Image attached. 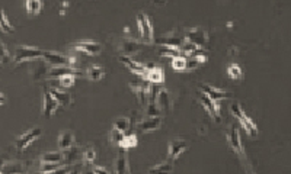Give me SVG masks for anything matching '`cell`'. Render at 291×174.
I'll use <instances>...</instances> for the list:
<instances>
[{
  "instance_id": "cell-44",
  "label": "cell",
  "mask_w": 291,
  "mask_h": 174,
  "mask_svg": "<svg viewBox=\"0 0 291 174\" xmlns=\"http://www.w3.org/2000/svg\"><path fill=\"white\" fill-rule=\"evenodd\" d=\"M80 174H95V173H93L92 167H86V169H82V172H80Z\"/></svg>"
},
{
  "instance_id": "cell-9",
  "label": "cell",
  "mask_w": 291,
  "mask_h": 174,
  "mask_svg": "<svg viewBox=\"0 0 291 174\" xmlns=\"http://www.w3.org/2000/svg\"><path fill=\"white\" fill-rule=\"evenodd\" d=\"M154 103L157 105V108L160 109L162 114H169L173 108V100H172V96L169 93V90L165 89V87H160L157 95L154 97Z\"/></svg>"
},
{
  "instance_id": "cell-5",
  "label": "cell",
  "mask_w": 291,
  "mask_h": 174,
  "mask_svg": "<svg viewBox=\"0 0 291 174\" xmlns=\"http://www.w3.org/2000/svg\"><path fill=\"white\" fill-rule=\"evenodd\" d=\"M185 41L188 44L197 47V48H204L208 42V34L203 28H189L185 32Z\"/></svg>"
},
{
  "instance_id": "cell-38",
  "label": "cell",
  "mask_w": 291,
  "mask_h": 174,
  "mask_svg": "<svg viewBox=\"0 0 291 174\" xmlns=\"http://www.w3.org/2000/svg\"><path fill=\"white\" fill-rule=\"evenodd\" d=\"M59 83H60V89H69V87H73L74 83H76V77L74 76H63L59 78Z\"/></svg>"
},
{
  "instance_id": "cell-39",
  "label": "cell",
  "mask_w": 291,
  "mask_h": 174,
  "mask_svg": "<svg viewBox=\"0 0 291 174\" xmlns=\"http://www.w3.org/2000/svg\"><path fill=\"white\" fill-rule=\"evenodd\" d=\"M96 158V153L93 148H86L83 151V155H82V161L84 164H92Z\"/></svg>"
},
{
  "instance_id": "cell-33",
  "label": "cell",
  "mask_w": 291,
  "mask_h": 174,
  "mask_svg": "<svg viewBox=\"0 0 291 174\" xmlns=\"http://www.w3.org/2000/svg\"><path fill=\"white\" fill-rule=\"evenodd\" d=\"M114 129H118V131H121V132H127L128 131V128H130V119L128 117H125V116H120L115 122H114V126H112Z\"/></svg>"
},
{
  "instance_id": "cell-13",
  "label": "cell",
  "mask_w": 291,
  "mask_h": 174,
  "mask_svg": "<svg viewBox=\"0 0 291 174\" xmlns=\"http://www.w3.org/2000/svg\"><path fill=\"white\" fill-rule=\"evenodd\" d=\"M198 97H200L201 105L204 106V109L210 114V116H211L216 122H220V105H218V102L211 100L210 97H207L204 93H201V92H200Z\"/></svg>"
},
{
  "instance_id": "cell-42",
  "label": "cell",
  "mask_w": 291,
  "mask_h": 174,
  "mask_svg": "<svg viewBox=\"0 0 291 174\" xmlns=\"http://www.w3.org/2000/svg\"><path fill=\"white\" fill-rule=\"evenodd\" d=\"M198 65H200V62H198V59H197V58L188 57L187 65H185V71H192V70H195Z\"/></svg>"
},
{
  "instance_id": "cell-8",
  "label": "cell",
  "mask_w": 291,
  "mask_h": 174,
  "mask_svg": "<svg viewBox=\"0 0 291 174\" xmlns=\"http://www.w3.org/2000/svg\"><path fill=\"white\" fill-rule=\"evenodd\" d=\"M42 135V129L40 126H35V128H31L29 131L23 132L22 135H19L15 139V147L18 151H23L26 147H29L34 141H37L40 136Z\"/></svg>"
},
{
  "instance_id": "cell-18",
  "label": "cell",
  "mask_w": 291,
  "mask_h": 174,
  "mask_svg": "<svg viewBox=\"0 0 291 174\" xmlns=\"http://www.w3.org/2000/svg\"><path fill=\"white\" fill-rule=\"evenodd\" d=\"M74 48L77 51H82L87 56H98L102 51V47L99 42L96 41H80L77 44H74Z\"/></svg>"
},
{
  "instance_id": "cell-2",
  "label": "cell",
  "mask_w": 291,
  "mask_h": 174,
  "mask_svg": "<svg viewBox=\"0 0 291 174\" xmlns=\"http://www.w3.org/2000/svg\"><path fill=\"white\" fill-rule=\"evenodd\" d=\"M226 138H227L229 147L234 151V154L239 155L245 161V164H246L248 161H246L245 148H243V144H242V139H240V131H239V128L236 125H230L229 128H227Z\"/></svg>"
},
{
  "instance_id": "cell-46",
  "label": "cell",
  "mask_w": 291,
  "mask_h": 174,
  "mask_svg": "<svg viewBox=\"0 0 291 174\" xmlns=\"http://www.w3.org/2000/svg\"><path fill=\"white\" fill-rule=\"evenodd\" d=\"M246 170H248V174H255L253 173V170H252L250 167H248V166H246Z\"/></svg>"
},
{
  "instance_id": "cell-23",
  "label": "cell",
  "mask_w": 291,
  "mask_h": 174,
  "mask_svg": "<svg viewBox=\"0 0 291 174\" xmlns=\"http://www.w3.org/2000/svg\"><path fill=\"white\" fill-rule=\"evenodd\" d=\"M74 145V134L72 131H63L59 135V148L60 151H66Z\"/></svg>"
},
{
  "instance_id": "cell-24",
  "label": "cell",
  "mask_w": 291,
  "mask_h": 174,
  "mask_svg": "<svg viewBox=\"0 0 291 174\" xmlns=\"http://www.w3.org/2000/svg\"><path fill=\"white\" fill-rule=\"evenodd\" d=\"M145 78L150 84H160L165 80V74H163V70L156 65L154 68L147 70V74H146Z\"/></svg>"
},
{
  "instance_id": "cell-21",
  "label": "cell",
  "mask_w": 291,
  "mask_h": 174,
  "mask_svg": "<svg viewBox=\"0 0 291 174\" xmlns=\"http://www.w3.org/2000/svg\"><path fill=\"white\" fill-rule=\"evenodd\" d=\"M0 174H26L25 166L19 161H10L3 164Z\"/></svg>"
},
{
  "instance_id": "cell-27",
  "label": "cell",
  "mask_w": 291,
  "mask_h": 174,
  "mask_svg": "<svg viewBox=\"0 0 291 174\" xmlns=\"http://www.w3.org/2000/svg\"><path fill=\"white\" fill-rule=\"evenodd\" d=\"M41 163L44 164H63V151H54V153H47L41 157Z\"/></svg>"
},
{
  "instance_id": "cell-28",
  "label": "cell",
  "mask_w": 291,
  "mask_h": 174,
  "mask_svg": "<svg viewBox=\"0 0 291 174\" xmlns=\"http://www.w3.org/2000/svg\"><path fill=\"white\" fill-rule=\"evenodd\" d=\"M105 76V70L101 65H90L86 70V77L92 81H99Z\"/></svg>"
},
{
  "instance_id": "cell-4",
  "label": "cell",
  "mask_w": 291,
  "mask_h": 174,
  "mask_svg": "<svg viewBox=\"0 0 291 174\" xmlns=\"http://www.w3.org/2000/svg\"><path fill=\"white\" fill-rule=\"evenodd\" d=\"M136 19H137V26H139V32H140V39L145 44H151L154 37H153V25H151L150 18L146 13L140 12L136 16Z\"/></svg>"
},
{
  "instance_id": "cell-25",
  "label": "cell",
  "mask_w": 291,
  "mask_h": 174,
  "mask_svg": "<svg viewBox=\"0 0 291 174\" xmlns=\"http://www.w3.org/2000/svg\"><path fill=\"white\" fill-rule=\"evenodd\" d=\"M173 172V163L170 160H166L163 163H159L157 166L151 167L148 170V174H172Z\"/></svg>"
},
{
  "instance_id": "cell-45",
  "label": "cell",
  "mask_w": 291,
  "mask_h": 174,
  "mask_svg": "<svg viewBox=\"0 0 291 174\" xmlns=\"http://www.w3.org/2000/svg\"><path fill=\"white\" fill-rule=\"evenodd\" d=\"M3 103H4V95H3V93H0V106H1Z\"/></svg>"
},
{
  "instance_id": "cell-11",
  "label": "cell",
  "mask_w": 291,
  "mask_h": 174,
  "mask_svg": "<svg viewBox=\"0 0 291 174\" xmlns=\"http://www.w3.org/2000/svg\"><path fill=\"white\" fill-rule=\"evenodd\" d=\"M188 148V144L185 139L182 138H175L169 142L167 145V160L175 161L179 155L182 154Z\"/></svg>"
},
{
  "instance_id": "cell-12",
  "label": "cell",
  "mask_w": 291,
  "mask_h": 174,
  "mask_svg": "<svg viewBox=\"0 0 291 174\" xmlns=\"http://www.w3.org/2000/svg\"><path fill=\"white\" fill-rule=\"evenodd\" d=\"M118 51L124 57H131L140 51V42L133 38H123L118 44Z\"/></svg>"
},
{
  "instance_id": "cell-10",
  "label": "cell",
  "mask_w": 291,
  "mask_h": 174,
  "mask_svg": "<svg viewBox=\"0 0 291 174\" xmlns=\"http://www.w3.org/2000/svg\"><path fill=\"white\" fill-rule=\"evenodd\" d=\"M185 35H181L178 32H172V34H166L165 37L159 38L156 41V44L163 45V47H170V48H181L185 45Z\"/></svg>"
},
{
  "instance_id": "cell-35",
  "label": "cell",
  "mask_w": 291,
  "mask_h": 174,
  "mask_svg": "<svg viewBox=\"0 0 291 174\" xmlns=\"http://www.w3.org/2000/svg\"><path fill=\"white\" fill-rule=\"evenodd\" d=\"M146 116L150 117V116H162L160 109L157 108V105L154 102H148L146 105Z\"/></svg>"
},
{
  "instance_id": "cell-34",
  "label": "cell",
  "mask_w": 291,
  "mask_h": 174,
  "mask_svg": "<svg viewBox=\"0 0 291 174\" xmlns=\"http://www.w3.org/2000/svg\"><path fill=\"white\" fill-rule=\"evenodd\" d=\"M124 132H121V131L112 128L111 132H109V141H111V144H114V145H120V142L124 139Z\"/></svg>"
},
{
  "instance_id": "cell-19",
  "label": "cell",
  "mask_w": 291,
  "mask_h": 174,
  "mask_svg": "<svg viewBox=\"0 0 291 174\" xmlns=\"http://www.w3.org/2000/svg\"><path fill=\"white\" fill-rule=\"evenodd\" d=\"M120 61L124 64L128 70H131L133 73H136L137 76H140V78L146 77V74H147V70H146L145 64H140L139 61L133 59L131 57H124V56H121V57H120Z\"/></svg>"
},
{
  "instance_id": "cell-7",
  "label": "cell",
  "mask_w": 291,
  "mask_h": 174,
  "mask_svg": "<svg viewBox=\"0 0 291 174\" xmlns=\"http://www.w3.org/2000/svg\"><path fill=\"white\" fill-rule=\"evenodd\" d=\"M130 87L137 95V99H139L140 105L146 106L148 103V96H150V87H151V84L146 78H140V80H133L130 83Z\"/></svg>"
},
{
  "instance_id": "cell-30",
  "label": "cell",
  "mask_w": 291,
  "mask_h": 174,
  "mask_svg": "<svg viewBox=\"0 0 291 174\" xmlns=\"http://www.w3.org/2000/svg\"><path fill=\"white\" fill-rule=\"evenodd\" d=\"M25 7H26V12L31 13V15H38L42 9V3L40 0H28L25 3Z\"/></svg>"
},
{
  "instance_id": "cell-43",
  "label": "cell",
  "mask_w": 291,
  "mask_h": 174,
  "mask_svg": "<svg viewBox=\"0 0 291 174\" xmlns=\"http://www.w3.org/2000/svg\"><path fill=\"white\" fill-rule=\"evenodd\" d=\"M92 170L95 174H109V172L105 167H101V166H92Z\"/></svg>"
},
{
  "instance_id": "cell-1",
  "label": "cell",
  "mask_w": 291,
  "mask_h": 174,
  "mask_svg": "<svg viewBox=\"0 0 291 174\" xmlns=\"http://www.w3.org/2000/svg\"><path fill=\"white\" fill-rule=\"evenodd\" d=\"M230 112L233 114V116L239 120L240 126L245 129V132L249 136H256L258 135V126L256 123L250 119L249 116L243 112V109L240 108V103H233L230 106Z\"/></svg>"
},
{
  "instance_id": "cell-37",
  "label": "cell",
  "mask_w": 291,
  "mask_h": 174,
  "mask_svg": "<svg viewBox=\"0 0 291 174\" xmlns=\"http://www.w3.org/2000/svg\"><path fill=\"white\" fill-rule=\"evenodd\" d=\"M160 56L170 58L182 57V54H181V51L178 48H170V47H165L163 50H160Z\"/></svg>"
},
{
  "instance_id": "cell-15",
  "label": "cell",
  "mask_w": 291,
  "mask_h": 174,
  "mask_svg": "<svg viewBox=\"0 0 291 174\" xmlns=\"http://www.w3.org/2000/svg\"><path fill=\"white\" fill-rule=\"evenodd\" d=\"M163 123V119L162 116H150V117H146L145 120H142L139 123V131L143 132V134H147V132H151V131H156L162 126Z\"/></svg>"
},
{
  "instance_id": "cell-36",
  "label": "cell",
  "mask_w": 291,
  "mask_h": 174,
  "mask_svg": "<svg viewBox=\"0 0 291 174\" xmlns=\"http://www.w3.org/2000/svg\"><path fill=\"white\" fill-rule=\"evenodd\" d=\"M185 65H187V58L178 57L172 59V68L175 71H185Z\"/></svg>"
},
{
  "instance_id": "cell-29",
  "label": "cell",
  "mask_w": 291,
  "mask_h": 174,
  "mask_svg": "<svg viewBox=\"0 0 291 174\" xmlns=\"http://www.w3.org/2000/svg\"><path fill=\"white\" fill-rule=\"evenodd\" d=\"M0 31H3V32H6V34H12V32L15 31L13 25H12V23L9 22V19L6 18L3 9H0Z\"/></svg>"
},
{
  "instance_id": "cell-26",
  "label": "cell",
  "mask_w": 291,
  "mask_h": 174,
  "mask_svg": "<svg viewBox=\"0 0 291 174\" xmlns=\"http://www.w3.org/2000/svg\"><path fill=\"white\" fill-rule=\"evenodd\" d=\"M128 172H130V169H128L127 157H125V150H121V153L115 161V174H127Z\"/></svg>"
},
{
  "instance_id": "cell-32",
  "label": "cell",
  "mask_w": 291,
  "mask_h": 174,
  "mask_svg": "<svg viewBox=\"0 0 291 174\" xmlns=\"http://www.w3.org/2000/svg\"><path fill=\"white\" fill-rule=\"evenodd\" d=\"M227 76L230 78H233V80H240L242 76H243V71H242V68H240V65H237V64H229V67H227Z\"/></svg>"
},
{
  "instance_id": "cell-40",
  "label": "cell",
  "mask_w": 291,
  "mask_h": 174,
  "mask_svg": "<svg viewBox=\"0 0 291 174\" xmlns=\"http://www.w3.org/2000/svg\"><path fill=\"white\" fill-rule=\"evenodd\" d=\"M9 61H10V54H9L7 48L4 47V44L0 41V62L1 64H6Z\"/></svg>"
},
{
  "instance_id": "cell-14",
  "label": "cell",
  "mask_w": 291,
  "mask_h": 174,
  "mask_svg": "<svg viewBox=\"0 0 291 174\" xmlns=\"http://www.w3.org/2000/svg\"><path fill=\"white\" fill-rule=\"evenodd\" d=\"M200 89H201V93H204L206 96L210 97V99H211V100H214V102L224 100V99H229L230 97V95L226 92V90L217 89V87H214V86H211V84H206V83H203V84L200 86Z\"/></svg>"
},
{
  "instance_id": "cell-31",
  "label": "cell",
  "mask_w": 291,
  "mask_h": 174,
  "mask_svg": "<svg viewBox=\"0 0 291 174\" xmlns=\"http://www.w3.org/2000/svg\"><path fill=\"white\" fill-rule=\"evenodd\" d=\"M137 142H139V139H137V136L134 135V134H131V135H125L124 139L120 142V148L121 150H130V148H134L136 145H137Z\"/></svg>"
},
{
  "instance_id": "cell-20",
  "label": "cell",
  "mask_w": 291,
  "mask_h": 174,
  "mask_svg": "<svg viewBox=\"0 0 291 174\" xmlns=\"http://www.w3.org/2000/svg\"><path fill=\"white\" fill-rule=\"evenodd\" d=\"M77 74H82L79 70H76L74 67H51L48 70V74L47 78L48 80H53V78L63 77V76H77Z\"/></svg>"
},
{
  "instance_id": "cell-6",
  "label": "cell",
  "mask_w": 291,
  "mask_h": 174,
  "mask_svg": "<svg viewBox=\"0 0 291 174\" xmlns=\"http://www.w3.org/2000/svg\"><path fill=\"white\" fill-rule=\"evenodd\" d=\"M42 59L45 61V64H48L51 67H73V64H74V58L66 57V56L54 53V51H44Z\"/></svg>"
},
{
  "instance_id": "cell-16",
  "label": "cell",
  "mask_w": 291,
  "mask_h": 174,
  "mask_svg": "<svg viewBox=\"0 0 291 174\" xmlns=\"http://www.w3.org/2000/svg\"><path fill=\"white\" fill-rule=\"evenodd\" d=\"M82 155L83 151L79 147H72L66 151H63V164L64 166H73V164H79L82 161Z\"/></svg>"
},
{
  "instance_id": "cell-17",
  "label": "cell",
  "mask_w": 291,
  "mask_h": 174,
  "mask_svg": "<svg viewBox=\"0 0 291 174\" xmlns=\"http://www.w3.org/2000/svg\"><path fill=\"white\" fill-rule=\"evenodd\" d=\"M57 108H59V103L50 93V90H44V93H42V114L44 116L50 117L57 111Z\"/></svg>"
},
{
  "instance_id": "cell-41",
  "label": "cell",
  "mask_w": 291,
  "mask_h": 174,
  "mask_svg": "<svg viewBox=\"0 0 291 174\" xmlns=\"http://www.w3.org/2000/svg\"><path fill=\"white\" fill-rule=\"evenodd\" d=\"M59 167H62V164H44V163H41V169L40 170H41L42 174H47L57 170Z\"/></svg>"
},
{
  "instance_id": "cell-22",
  "label": "cell",
  "mask_w": 291,
  "mask_h": 174,
  "mask_svg": "<svg viewBox=\"0 0 291 174\" xmlns=\"http://www.w3.org/2000/svg\"><path fill=\"white\" fill-rule=\"evenodd\" d=\"M50 93L57 100V103L62 105V106H69L73 102L72 95L69 92H66V90H62V89H50Z\"/></svg>"
},
{
  "instance_id": "cell-3",
  "label": "cell",
  "mask_w": 291,
  "mask_h": 174,
  "mask_svg": "<svg viewBox=\"0 0 291 174\" xmlns=\"http://www.w3.org/2000/svg\"><path fill=\"white\" fill-rule=\"evenodd\" d=\"M44 51L35 47H28V45H22L15 50L13 54V62H23V61H37L42 59Z\"/></svg>"
}]
</instances>
